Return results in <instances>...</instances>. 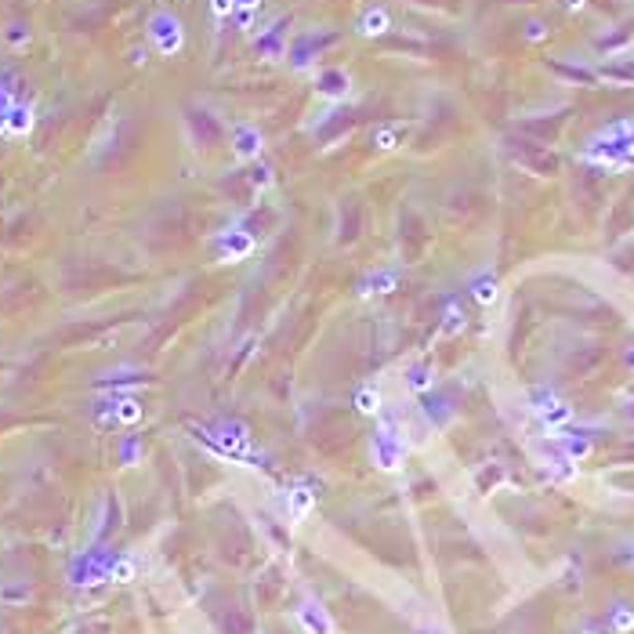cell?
Wrapping results in <instances>:
<instances>
[{
    "instance_id": "1",
    "label": "cell",
    "mask_w": 634,
    "mask_h": 634,
    "mask_svg": "<svg viewBox=\"0 0 634 634\" xmlns=\"http://www.w3.org/2000/svg\"><path fill=\"white\" fill-rule=\"evenodd\" d=\"M613 623H616V630H630V627H634V616H630V613H616Z\"/></svg>"
}]
</instances>
